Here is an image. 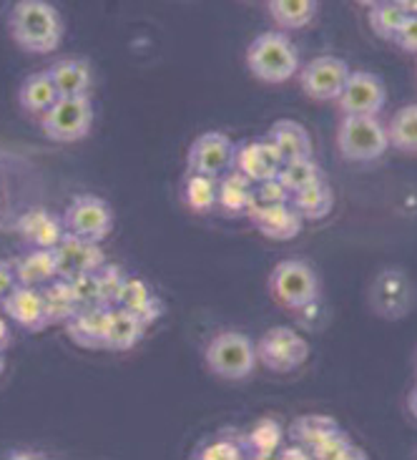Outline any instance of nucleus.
Here are the masks:
<instances>
[{
	"instance_id": "nucleus-3",
	"label": "nucleus",
	"mask_w": 417,
	"mask_h": 460,
	"mask_svg": "<svg viewBox=\"0 0 417 460\" xmlns=\"http://www.w3.org/2000/svg\"><path fill=\"white\" fill-rule=\"evenodd\" d=\"M204 360L208 370L221 380H246L249 375H254L259 365L257 342L244 332L224 330L208 340Z\"/></svg>"
},
{
	"instance_id": "nucleus-2",
	"label": "nucleus",
	"mask_w": 417,
	"mask_h": 460,
	"mask_svg": "<svg viewBox=\"0 0 417 460\" xmlns=\"http://www.w3.org/2000/svg\"><path fill=\"white\" fill-rule=\"evenodd\" d=\"M246 68L262 84L277 86L299 74V50L282 31H264L246 49Z\"/></svg>"
},
{
	"instance_id": "nucleus-5",
	"label": "nucleus",
	"mask_w": 417,
	"mask_h": 460,
	"mask_svg": "<svg viewBox=\"0 0 417 460\" xmlns=\"http://www.w3.org/2000/svg\"><path fill=\"white\" fill-rule=\"evenodd\" d=\"M270 292L282 307L302 312L319 299V277L302 260H282L270 274Z\"/></svg>"
},
{
	"instance_id": "nucleus-36",
	"label": "nucleus",
	"mask_w": 417,
	"mask_h": 460,
	"mask_svg": "<svg viewBox=\"0 0 417 460\" xmlns=\"http://www.w3.org/2000/svg\"><path fill=\"white\" fill-rule=\"evenodd\" d=\"M199 458L204 460H236V458H249L246 453V438L221 436L217 440L207 443V448L199 453Z\"/></svg>"
},
{
	"instance_id": "nucleus-24",
	"label": "nucleus",
	"mask_w": 417,
	"mask_h": 460,
	"mask_svg": "<svg viewBox=\"0 0 417 460\" xmlns=\"http://www.w3.org/2000/svg\"><path fill=\"white\" fill-rule=\"evenodd\" d=\"M49 74L61 96H84L93 84L91 66L84 58H61L50 66Z\"/></svg>"
},
{
	"instance_id": "nucleus-41",
	"label": "nucleus",
	"mask_w": 417,
	"mask_h": 460,
	"mask_svg": "<svg viewBox=\"0 0 417 460\" xmlns=\"http://www.w3.org/2000/svg\"><path fill=\"white\" fill-rule=\"evenodd\" d=\"M18 287V277H15V264L8 260H0V302L11 295Z\"/></svg>"
},
{
	"instance_id": "nucleus-12",
	"label": "nucleus",
	"mask_w": 417,
	"mask_h": 460,
	"mask_svg": "<svg viewBox=\"0 0 417 460\" xmlns=\"http://www.w3.org/2000/svg\"><path fill=\"white\" fill-rule=\"evenodd\" d=\"M234 154H236V146L224 131H207L194 138V144L189 146V154H186L189 174L219 179L221 174L234 169Z\"/></svg>"
},
{
	"instance_id": "nucleus-30",
	"label": "nucleus",
	"mask_w": 417,
	"mask_h": 460,
	"mask_svg": "<svg viewBox=\"0 0 417 460\" xmlns=\"http://www.w3.org/2000/svg\"><path fill=\"white\" fill-rule=\"evenodd\" d=\"M390 146L403 154H417V103L397 109L387 124Z\"/></svg>"
},
{
	"instance_id": "nucleus-21",
	"label": "nucleus",
	"mask_w": 417,
	"mask_h": 460,
	"mask_svg": "<svg viewBox=\"0 0 417 460\" xmlns=\"http://www.w3.org/2000/svg\"><path fill=\"white\" fill-rule=\"evenodd\" d=\"M254 181L244 176L239 169H229L221 174L219 191H217V204L226 214H252L254 209Z\"/></svg>"
},
{
	"instance_id": "nucleus-22",
	"label": "nucleus",
	"mask_w": 417,
	"mask_h": 460,
	"mask_svg": "<svg viewBox=\"0 0 417 460\" xmlns=\"http://www.w3.org/2000/svg\"><path fill=\"white\" fill-rule=\"evenodd\" d=\"M15 264V277L18 285L23 287H40L49 285L50 279L58 277V264H56V252L53 249H38L31 247L28 254L13 260Z\"/></svg>"
},
{
	"instance_id": "nucleus-35",
	"label": "nucleus",
	"mask_w": 417,
	"mask_h": 460,
	"mask_svg": "<svg viewBox=\"0 0 417 460\" xmlns=\"http://www.w3.org/2000/svg\"><path fill=\"white\" fill-rule=\"evenodd\" d=\"M365 453L355 448L352 438L347 436L344 430H332L330 436L324 438L319 446L312 448V458L317 460H350V458H362Z\"/></svg>"
},
{
	"instance_id": "nucleus-28",
	"label": "nucleus",
	"mask_w": 417,
	"mask_h": 460,
	"mask_svg": "<svg viewBox=\"0 0 417 460\" xmlns=\"http://www.w3.org/2000/svg\"><path fill=\"white\" fill-rule=\"evenodd\" d=\"M270 15L282 31H299L315 21L317 0H267Z\"/></svg>"
},
{
	"instance_id": "nucleus-33",
	"label": "nucleus",
	"mask_w": 417,
	"mask_h": 460,
	"mask_svg": "<svg viewBox=\"0 0 417 460\" xmlns=\"http://www.w3.org/2000/svg\"><path fill=\"white\" fill-rule=\"evenodd\" d=\"M217 191H219V181L214 176L191 174L184 184L186 207L197 214L211 212L217 207Z\"/></svg>"
},
{
	"instance_id": "nucleus-39",
	"label": "nucleus",
	"mask_w": 417,
	"mask_h": 460,
	"mask_svg": "<svg viewBox=\"0 0 417 460\" xmlns=\"http://www.w3.org/2000/svg\"><path fill=\"white\" fill-rule=\"evenodd\" d=\"M254 207H271V204H287L292 201L289 189L284 187L279 179H270V181H259L254 184Z\"/></svg>"
},
{
	"instance_id": "nucleus-15",
	"label": "nucleus",
	"mask_w": 417,
	"mask_h": 460,
	"mask_svg": "<svg viewBox=\"0 0 417 460\" xmlns=\"http://www.w3.org/2000/svg\"><path fill=\"white\" fill-rule=\"evenodd\" d=\"M282 164V156L274 149L270 138L244 141L242 146H236V154H234V169H239L242 174L249 176L254 184L277 179Z\"/></svg>"
},
{
	"instance_id": "nucleus-38",
	"label": "nucleus",
	"mask_w": 417,
	"mask_h": 460,
	"mask_svg": "<svg viewBox=\"0 0 417 460\" xmlns=\"http://www.w3.org/2000/svg\"><path fill=\"white\" fill-rule=\"evenodd\" d=\"M71 289H74L75 302L81 307H91V305H101V285H99V272L78 274L71 277Z\"/></svg>"
},
{
	"instance_id": "nucleus-37",
	"label": "nucleus",
	"mask_w": 417,
	"mask_h": 460,
	"mask_svg": "<svg viewBox=\"0 0 417 460\" xmlns=\"http://www.w3.org/2000/svg\"><path fill=\"white\" fill-rule=\"evenodd\" d=\"M129 274L123 272L119 264H111L106 261L99 270V285H101V305L106 307H116V299H119V292H121L123 282H126Z\"/></svg>"
},
{
	"instance_id": "nucleus-4",
	"label": "nucleus",
	"mask_w": 417,
	"mask_h": 460,
	"mask_svg": "<svg viewBox=\"0 0 417 460\" xmlns=\"http://www.w3.org/2000/svg\"><path fill=\"white\" fill-rule=\"evenodd\" d=\"M337 149L347 162H377L390 149L387 126L380 116H342L337 126Z\"/></svg>"
},
{
	"instance_id": "nucleus-34",
	"label": "nucleus",
	"mask_w": 417,
	"mask_h": 460,
	"mask_svg": "<svg viewBox=\"0 0 417 460\" xmlns=\"http://www.w3.org/2000/svg\"><path fill=\"white\" fill-rule=\"evenodd\" d=\"M277 179L282 181L284 187L289 189V194H295L299 189L319 181L322 179V169L317 166V162H312V156H307V159H295V162L282 164Z\"/></svg>"
},
{
	"instance_id": "nucleus-42",
	"label": "nucleus",
	"mask_w": 417,
	"mask_h": 460,
	"mask_svg": "<svg viewBox=\"0 0 417 460\" xmlns=\"http://www.w3.org/2000/svg\"><path fill=\"white\" fill-rule=\"evenodd\" d=\"M277 456H279V458H284V460H292V458H312V450L309 448H305V446H302V443H292V446H289V448L287 450H282V453H277Z\"/></svg>"
},
{
	"instance_id": "nucleus-8",
	"label": "nucleus",
	"mask_w": 417,
	"mask_h": 460,
	"mask_svg": "<svg viewBox=\"0 0 417 460\" xmlns=\"http://www.w3.org/2000/svg\"><path fill=\"white\" fill-rule=\"evenodd\" d=\"M369 307L385 320H403L415 307V285L403 270H382L369 285Z\"/></svg>"
},
{
	"instance_id": "nucleus-25",
	"label": "nucleus",
	"mask_w": 417,
	"mask_h": 460,
	"mask_svg": "<svg viewBox=\"0 0 417 460\" xmlns=\"http://www.w3.org/2000/svg\"><path fill=\"white\" fill-rule=\"evenodd\" d=\"M146 324L136 317L134 312L123 310V307H113L111 310L109 335H106V348L111 352H126V349L136 348L141 342V337L146 335Z\"/></svg>"
},
{
	"instance_id": "nucleus-17",
	"label": "nucleus",
	"mask_w": 417,
	"mask_h": 460,
	"mask_svg": "<svg viewBox=\"0 0 417 460\" xmlns=\"http://www.w3.org/2000/svg\"><path fill=\"white\" fill-rule=\"evenodd\" d=\"M111 310L106 305H91L81 307L74 317L66 323V332L74 340L78 348L103 349L106 348V335H109Z\"/></svg>"
},
{
	"instance_id": "nucleus-26",
	"label": "nucleus",
	"mask_w": 417,
	"mask_h": 460,
	"mask_svg": "<svg viewBox=\"0 0 417 460\" xmlns=\"http://www.w3.org/2000/svg\"><path fill=\"white\" fill-rule=\"evenodd\" d=\"M43 295V305H46V314H49V324H66L75 312L81 310V305L75 302L71 282L66 277H56L49 285L40 287Z\"/></svg>"
},
{
	"instance_id": "nucleus-27",
	"label": "nucleus",
	"mask_w": 417,
	"mask_h": 460,
	"mask_svg": "<svg viewBox=\"0 0 417 460\" xmlns=\"http://www.w3.org/2000/svg\"><path fill=\"white\" fill-rule=\"evenodd\" d=\"M292 207L305 219H324L334 207V191L324 179H319L315 184H309V187L299 189V191L292 194Z\"/></svg>"
},
{
	"instance_id": "nucleus-18",
	"label": "nucleus",
	"mask_w": 417,
	"mask_h": 460,
	"mask_svg": "<svg viewBox=\"0 0 417 460\" xmlns=\"http://www.w3.org/2000/svg\"><path fill=\"white\" fill-rule=\"evenodd\" d=\"M18 234L23 236L25 244L38 249H56L66 236L63 217L49 212V209H28L18 219Z\"/></svg>"
},
{
	"instance_id": "nucleus-13",
	"label": "nucleus",
	"mask_w": 417,
	"mask_h": 460,
	"mask_svg": "<svg viewBox=\"0 0 417 460\" xmlns=\"http://www.w3.org/2000/svg\"><path fill=\"white\" fill-rule=\"evenodd\" d=\"M53 252H56L58 277H66V279L78 277V274L99 272L101 267L109 261L103 249H101V242H88V239L68 234V232Z\"/></svg>"
},
{
	"instance_id": "nucleus-1",
	"label": "nucleus",
	"mask_w": 417,
	"mask_h": 460,
	"mask_svg": "<svg viewBox=\"0 0 417 460\" xmlns=\"http://www.w3.org/2000/svg\"><path fill=\"white\" fill-rule=\"evenodd\" d=\"M8 31L18 49L28 53H53L61 46L66 23L49 0H18L8 13Z\"/></svg>"
},
{
	"instance_id": "nucleus-16",
	"label": "nucleus",
	"mask_w": 417,
	"mask_h": 460,
	"mask_svg": "<svg viewBox=\"0 0 417 460\" xmlns=\"http://www.w3.org/2000/svg\"><path fill=\"white\" fill-rule=\"evenodd\" d=\"M252 225L257 226L262 236H267L271 242H289L302 232L305 217L292 207V201L287 204H271V207H254L252 209Z\"/></svg>"
},
{
	"instance_id": "nucleus-47",
	"label": "nucleus",
	"mask_w": 417,
	"mask_h": 460,
	"mask_svg": "<svg viewBox=\"0 0 417 460\" xmlns=\"http://www.w3.org/2000/svg\"><path fill=\"white\" fill-rule=\"evenodd\" d=\"M5 370V349H0V375Z\"/></svg>"
},
{
	"instance_id": "nucleus-14",
	"label": "nucleus",
	"mask_w": 417,
	"mask_h": 460,
	"mask_svg": "<svg viewBox=\"0 0 417 460\" xmlns=\"http://www.w3.org/2000/svg\"><path fill=\"white\" fill-rule=\"evenodd\" d=\"M0 310L25 332H43L49 327V314H46L43 295L38 287L18 285L0 302Z\"/></svg>"
},
{
	"instance_id": "nucleus-46",
	"label": "nucleus",
	"mask_w": 417,
	"mask_h": 460,
	"mask_svg": "<svg viewBox=\"0 0 417 460\" xmlns=\"http://www.w3.org/2000/svg\"><path fill=\"white\" fill-rule=\"evenodd\" d=\"M357 5H362V8H372V5H377L382 0H355Z\"/></svg>"
},
{
	"instance_id": "nucleus-29",
	"label": "nucleus",
	"mask_w": 417,
	"mask_h": 460,
	"mask_svg": "<svg viewBox=\"0 0 417 460\" xmlns=\"http://www.w3.org/2000/svg\"><path fill=\"white\" fill-rule=\"evenodd\" d=\"M244 438L249 458H274L284 440V428L274 418H262Z\"/></svg>"
},
{
	"instance_id": "nucleus-10",
	"label": "nucleus",
	"mask_w": 417,
	"mask_h": 460,
	"mask_svg": "<svg viewBox=\"0 0 417 460\" xmlns=\"http://www.w3.org/2000/svg\"><path fill=\"white\" fill-rule=\"evenodd\" d=\"M350 74V63L340 56H317L299 68V86L309 99L337 101Z\"/></svg>"
},
{
	"instance_id": "nucleus-11",
	"label": "nucleus",
	"mask_w": 417,
	"mask_h": 460,
	"mask_svg": "<svg viewBox=\"0 0 417 460\" xmlns=\"http://www.w3.org/2000/svg\"><path fill=\"white\" fill-rule=\"evenodd\" d=\"M387 103V86L377 74L352 71L342 93L337 96V106L342 116H380Z\"/></svg>"
},
{
	"instance_id": "nucleus-43",
	"label": "nucleus",
	"mask_w": 417,
	"mask_h": 460,
	"mask_svg": "<svg viewBox=\"0 0 417 460\" xmlns=\"http://www.w3.org/2000/svg\"><path fill=\"white\" fill-rule=\"evenodd\" d=\"M11 345V327H8V317L0 310V349H8Z\"/></svg>"
},
{
	"instance_id": "nucleus-44",
	"label": "nucleus",
	"mask_w": 417,
	"mask_h": 460,
	"mask_svg": "<svg viewBox=\"0 0 417 460\" xmlns=\"http://www.w3.org/2000/svg\"><path fill=\"white\" fill-rule=\"evenodd\" d=\"M407 408H410V415L417 420V385L410 390V398H407Z\"/></svg>"
},
{
	"instance_id": "nucleus-9",
	"label": "nucleus",
	"mask_w": 417,
	"mask_h": 460,
	"mask_svg": "<svg viewBox=\"0 0 417 460\" xmlns=\"http://www.w3.org/2000/svg\"><path fill=\"white\" fill-rule=\"evenodd\" d=\"M63 225L68 234L88 242H103L113 229V212L96 194H81L63 212Z\"/></svg>"
},
{
	"instance_id": "nucleus-23",
	"label": "nucleus",
	"mask_w": 417,
	"mask_h": 460,
	"mask_svg": "<svg viewBox=\"0 0 417 460\" xmlns=\"http://www.w3.org/2000/svg\"><path fill=\"white\" fill-rule=\"evenodd\" d=\"M58 99H61V93L49 71H36V74L25 75V81L18 88V103L25 113L43 116Z\"/></svg>"
},
{
	"instance_id": "nucleus-32",
	"label": "nucleus",
	"mask_w": 417,
	"mask_h": 460,
	"mask_svg": "<svg viewBox=\"0 0 417 460\" xmlns=\"http://www.w3.org/2000/svg\"><path fill=\"white\" fill-rule=\"evenodd\" d=\"M369 11V28L375 31V36L382 40H393L400 31V25L405 23L407 11L400 5V0H382L377 5L368 8Z\"/></svg>"
},
{
	"instance_id": "nucleus-19",
	"label": "nucleus",
	"mask_w": 417,
	"mask_h": 460,
	"mask_svg": "<svg viewBox=\"0 0 417 460\" xmlns=\"http://www.w3.org/2000/svg\"><path fill=\"white\" fill-rule=\"evenodd\" d=\"M116 307L134 312L136 317L146 324V327H151V324L156 323L161 314H164L161 299L156 297V295L151 292V287H148L144 279H138V277H126L121 292H119V299H116Z\"/></svg>"
},
{
	"instance_id": "nucleus-7",
	"label": "nucleus",
	"mask_w": 417,
	"mask_h": 460,
	"mask_svg": "<svg viewBox=\"0 0 417 460\" xmlns=\"http://www.w3.org/2000/svg\"><path fill=\"white\" fill-rule=\"evenodd\" d=\"M257 358L271 373H295L309 358V342L292 327H271L257 340Z\"/></svg>"
},
{
	"instance_id": "nucleus-6",
	"label": "nucleus",
	"mask_w": 417,
	"mask_h": 460,
	"mask_svg": "<svg viewBox=\"0 0 417 460\" xmlns=\"http://www.w3.org/2000/svg\"><path fill=\"white\" fill-rule=\"evenodd\" d=\"M43 134L50 141L58 144H74L88 137L91 126H93V103L91 96H61L50 106L49 111L40 116Z\"/></svg>"
},
{
	"instance_id": "nucleus-40",
	"label": "nucleus",
	"mask_w": 417,
	"mask_h": 460,
	"mask_svg": "<svg viewBox=\"0 0 417 460\" xmlns=\"http://www.w3.org/2000/svg\"><path fill=\"white\" fill-rule=\"evenodd\" d=\"M393 43L400 50L417 56V13H407L405 23L400 25V31L393 38Z\"/></svg>"
},
{
	"instance_id": "nucleus-20",
	"label": "nucleus",
	"mask_w": 417,
	"mask_h": 460,
	"mask_svg": "<svg viewBox=\"0 0 417 460\" xmlns=\"http://www.w3.org/2000/svg\"><path fill=\"white\" fill-rule=\"evenodd\" d=\"M267 138L274 144V149L279 151L282 162H295V159L312 156V137L299 121H292V119L274 121Z\"/></svg>"
},
{
	"instance_id": "nucleus-45",
	"label": "nucleus",
	"mask_w": 417,
	"mask_h": 460,
	"mask_svg": "<svg viewBox=\"0 0 417 460\" xmlns=\"http://www.w3.org/2000/svg\"><path fill=\"white\" fill-rule=\"evenodd\" d=\"M400 5H403L407 13H417V0H400Z\"/></svg>"
},
{
	"instance_id": "nucleus-31",
	"label": "nucleus",
	"mask_w": 417,
	"mask_h": 460,
	"mask_svg": "<svg viewBox=\"0 0 417 460\" xmlns=\"http://www.w3.org/2000/svg\"><path fill=\"white\" fill-rule=\"evenodd\" d=\"M340 425L330 415H319V412H312V415H299L295 423L289 425V436L297 443H302L305 448H315L319 446L324 438L330 436L332 430H337Z\"/></svg>"
}]
</instances>
